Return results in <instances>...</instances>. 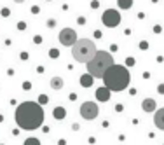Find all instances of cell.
Listing matches in <instances>:
<instances>
[{
  "label": "cell",
  "mask_w": 164,
  "mask_h": 145,
  "mask_svg": "<svg viewBox=\"0 0 164 145\" xmlns=\"http://www.w3.org/2000/svg\"><path fill=\"white\" fill-rule=\"evenodd\" d=\"M54 115L58 117V119H61V117L65 115V110H63V109H56L54 110Z\"/></svg>",
  "instance_id": "9a60e30c"
},
{
  "label": "cell",
  "mask_w": 164,
  "mask_h": 145,
  "mask_svg": "<svg viewBox=\"0 0 164 145\" xmlns=\"http://www.w3.org/2000/svg\"><path fill=\"white\" fill-rule=\"evenodd\" d=\"M54 25H56L54 19H49V21H47V26H54Z\"/></svg>",
  "instance_id": "e0dca14e"
},
{
  "label": "cell",
  "mask_w": 164,
  "mask_h": 145,
  "mask_svg": "<svg viewBox=\"0 0 164 145\" xmlns=\"http://www.w3.org/2000/svg\"><path fill=\"white\" fill-rule=\"evenodd\" d=\"M23 145H40V142H38L37 138H28V140H26Z\"/></svg>",
  "instance_id": "5bb4252c"
},
{
  "label": "cell",
  "mask_w": 164,
  "mask_h": 145,
  "mask_svg": "<svg viewBox=\"0 0 164 145\" xmlns=\"http://www.w3.org/2000/svg\"><path fill=\"white\" fill-rule=\"evenodd\" d=\"M103 82L110 91H124L131 82V73L124 65H112L107 72L103 73Z\"/></svg>",
  "instance_id": "7a4b0ae2"
},
{
  "label": "cell",
  "mask_w": 164,
  "mask_h": 145,
  "mask_svg": "<svg viewBox=\"0 0 164 145\" xmlns=\"http://www.w3.org/2000/svg\"><path fill=\"white\" fill-rule=\"evenodd\" d=\"M58 38H59L61 46H66V47H72L73 44L79 40V38H77V32H75L73 28H63V30L59 32Z\"/></svg>",
  "instance_id": "52a82bcc"
},
{
  "label": "cell",
  "mask_w": 164,
  "mask_h": 145,
  "mask_svg": "<svg viewBox=\"0 0 164 145\" xmlns=\"http://www.w3.org/2000/svg\"><path fill=\"white\" fill-rule=\"evenodd\" d=\"M14 121L21 129H26V131L38 129L44 123V109L40 103L35 102H23L16 109Z\"/></svg>",
  "instance_id": "6da1fadb"
},
{
  "label": "cell",
  "mask_w": 164,
  "mask_h": 145,
  "mask_svg": "<svg viewBox=\"0 0 164 145\" xmlns=\"http://www.w3.org/2000/svg\"><path fill=\"white\" fill-rule=\"evenodd\" d=\"M159 93H161V94H164V84H161V86H159Z\"/></svg>",
  "instance_id": "ac0fdd59"
},
{
  "label": "cell",
  "mask_w": 164,
  "mask_h": 145,
  "mask_svg": "<svg viewBox=\"0 0 164 145\" xmlns=\"http://www.w3.org/2000/svg\"><path fill=\"white\" fill-rule=\"evenodd\" d=\"M155 107H157V103H155V100H152V98H145V100L142 102L143 112H155Z\"/></svg>",
  "instance_id": "30bf717a"
},
{
  "label": "cell",
  "mask_w": 164,
  "mask_h": 145,
  "mask_svg": "<svg viewBox=\"0 0 164 145\" xmlns=\"http://www.w3.org/2000/svg\"><path fill=\"white\" fill-rule=\"evenodd\" d=\"M101 21H103V25H105L107 28H115V26H119V23H121V14H119L115 9H107V11L101 14Z\"/></svg>",
  "instance_id": "8992f818"
},
{
  "label": "cell",
  "mask_w": 164,
  "mask_h": 145,
  "mask_svg": "<svg viewBox=\"0 0 164 145\" xmlns=\"http://www.w3.org/2000/svg\"><path fill=\"white\" fill-rule=\"evenodd\" d=\"M154 124H155L157 129L164 131V109L155 110V114H154Z\"/></svg>",
  "instance_id": "ba28073f"
},
{
  "label": "cell",
  "mask_w": 164,
  "mask_h": 145,
  "mask_svg": "<svg viewBox=\"0 0 164 145\" xmlns=\"http://www.w3.org/2000/svg\"><path fill=\"white\" fill-rule=\"evenodd\" d=\"M100 114V107L96 105V102H84L80 105V115L86 119V121H92L96 119Z\"/></svg>",
  "instance_id": "5b68a950"
},
{
  "label": "cell",
  "mask_w": 164,
  "mask_h": 145,
  "mask_svg": "<svg viewBox=\"0 0 164 145\" xmlns=\"http://www.w3.org/2000/svg\"><path fill=\"white\" fill-rule=\"evenodd\" d=\"M110 89L107 88V86H103V88H98L96 89V100L98 102H108L110 100Z\"/></svg>",
  "instance_id": "9c48e42d"
},
{
  "label": "cell",
  "mask_w": 164,
  "mask_h": 145,
  "mask_svg": "<svg viewBox=\"0 0 164 145\" xmlns=\"http://www.w3.org/2000/svg\"><path fill=\"white\" fill-rule=\"evenodd\" d=\"M96 44L89 38H79L72 46V56L79 63H87L92 56L96 54Z\"/></svg>",
  "instance_id": "277c9868"
},
{
  "label": "cell",
  "mask_w": 164,
  "mask_h": 145,
  "mask_svg": "<svg viewBox=\"0 0 164 145\" xmlns=\"http://www.w3.org/2000/svg\"><path fill=\"white\" fill-rule=\"evenodd\" d=\"M49 54H51V58H58L59 53H58V49H51V53H49Z\"/></svg>",
  "instance_id": "2e32d148"
},
{
  "label": "cell",
  "mask_w": 164,
  "mask_h": 145,
  "mask_svg": "<svg viewBox=\"0 0 164 145\" xmlns=\"http://www.w3.org/2000/svg\"><path fill=\"white\" fill-rule=\"evenodd\" d=\"M49 84H51L53 89H61V88H63V79H61V77H53Z\"/></svg>",
  "instance_id": "7c38bea8"
},
{
  "label": "cell",
  "mask_w": 164,
  "mask_h": 145,
  "mask_svg": "<svg viewBox=\"0 0 164 145\" xmlns=\"http://www.w3.org/2000/svg\"><path fill=\"white\" fill-rule=\"evenodd\" d=\"M80 84H82L84 88H89V86H92V75H91V73H86V75H82V77H80Z\"/></svg>",
  "instance_id": "8fae6325"
},
{
  "label": "cell",
  "mask_w": 164,
  "mask_h": 145,
  "mask_svg": "<svg viewBox=\"0 0 164 145\" xmlns=\"http://www.w3.org/2000/svg\"><path fill=\"white\" fill-rule=\"evenodd\" d=\"M112 65H113V58L108 51H96V54L86 63V68H87V73H91L92 77L101 79L103 73L107 72Z\"/></svg>",
  "instance_id": "3957f363"
},
{
  "label": "cell",
  "mask_w": 164,
  "mask_h": 145,
  "mask_svg": "<svg viewBox=\"0 0 164 145\" xmlns=\"http://www.w3.org/2000/svg\"><path fill=\"white\" fill-rule=\"evenodd\" d=\"M12 2H16V4H23L25 0H12Z\"/></svg>",
  "instance_id": "d6986e66"
},
{
  "label": "cell",
  "mask_w": 164,
  "mask_h": 145,
  "mask_svg": "<svg viewBox=\"0 0 164 145\" xmlns=\"http://www.w3.org/2000/svg\"><path fill=\"white\" fill-rule=\"evenodd\" d=\"M117 5H119V9L128 11V9L133 7V0H117Z\"/></svg>",
  "instance_id": "4fadbf2b"
}]
</instances>
